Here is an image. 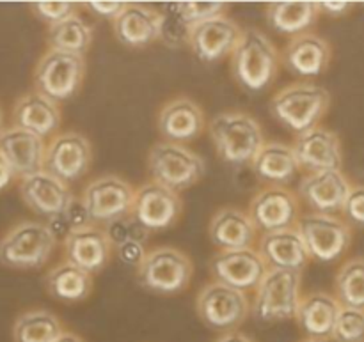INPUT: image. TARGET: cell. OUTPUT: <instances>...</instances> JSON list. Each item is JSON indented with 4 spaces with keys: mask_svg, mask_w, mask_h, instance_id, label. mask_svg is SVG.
<instances>
[{
    "mask_svg": "<svg viewBox=\"0 0 364 342\" xmlns=\"http://www.w3.org/2000/svg\"><path fill=\"white\" fill-rule=\"evenodd\" d=\"M301 342H336V341H334L333 337H329V339H308V337H306V339Z\"/></svg>",
    "mask_w": 364,
    "mask_h": 342,
    "instance_id": "cell-48",
    "label": "cell"
},
{
    "mask_svg": "<svg viewBox=\"0 0 364 342\" xmlns=\"http://www.w3.org/2000/svg\"><path fill=\"white\" fill-rule=\"evenodd\" d=\"M14 181V174L13 170H11V167L7 165L6 158H4L2 155H0V192L6 190L7 187H9L11 183Z\"/></svg>",
    "mask_w": 364,
    "mask_h": 342,
    "instance_id": "cell-45",
    "label": "cell"
},
{
    "mask_svg": "<svg viewBox=\"0 0 364 342\" xmlns=\"http://www.w3.org/2000/svg\"><path fill=\"white\" fill-rule=\"evenodd\" d=\"M13 126L39 135L41 138L55 133L60 126L59 103L38 91L27 92L14 105Z\"/></svg>",
    "mask_w": 364,
    "mask_h": 342,
    "instance_id": "cell-27",
    "label": "cell"
},
{
    "mask_svg": "<svg viewBox=\"0 0 364 342\" xmlns=\"http://www.w3.org/2000/svg\"><path fill=\"white\" fill-rule=\"evenodd\" d=\"M45 284L50 297L64 304H75V302L85 300L91 294L92 275L64 261L50 270Z\"/></svg>",
    "mask_w": 364,
    "mask_h": 342,
    "instance_id": "cell-31",
    "label": "cell"
},
{
    "mask_svg": "<svg viewBox=\"0 0 364 342\" xmlns=\"http://www.w3.org/2000/svg\"><path fill=\"white\" fill-rule=\"evenodd\" d=\"M156 124L166 142L185 144L198 138L205 130V114L194 99L180 96L162 106Z\"/></svg>",
    "mask_w": 364,
    "mask_h": 342,
    "instance_id": "cell-23",
    "label": "cell"
},
{
    "mask_svg": "<svg viewBox=\"0 0 364 342\" xmlns=\"http://www.w3.org/2000/svg\"><path fill=\"white\" fill-rule=\"evenodd\" d=\"M336 300L341 307H350L364 311V259H348L338 270L336 280Z\"/></svg>",
    "mask_w": 364,
    "mask_h": 342,
    "instance_id": "cell-34",
    "label": "cell"
},
{
    "mask_svg": "<svg viewBox=\"0 0 364 342\" xmlns=\"http://www.w3.org/2000/svg\"><path fill=\"white\" fill-rule=\"evenodd\" d=\"M0 155L6 158L14 177L23 180L45 170L46 142L21 128H4L0 131Z\"/></svg>",
    "mask_w": 364,
    "mask_h": 342,
    "instance_id": "cell-19",
    "label": "cell"
},
{
    "mask_svg": "<svg viewBox=\"0 0 364 342\" xmlns=\"http://www.w3.org/2000/svg\"><path fill=\"white\" fill-rule=\"evenodd\" d=\"M114 250L117 252V258L123 265L130 266V268H139L142 263V259L146 258L148 250H146V245L141 243H124L116 247Z\"/></svg>",
    "mask_w": 364,
    "mask_h": 342,
    "instance_id": "cell-42",
    "label": "cell"
},
{
    "mask_svg": "<svg viewBox=\"0 0 364 342\" xmlns=\"http://www.w3.org/2000/svg\"><path fill=\"white\" fill-rule=\"evenodd\" d=\"M341 213L347 216L348 222L364 227V184H352Z\"/></svg>",
    "mask_w": 364,
    "mask_h": 342,
    "instance_id": "cell-41",
    "label": "cell"
},
{
    "mask_svg": "<svg viewBox=\"0 0 364 342\" xmlns=\"http://www.w3.org/2000/svg\"><path fill=\"white\" fill-rule=\"evenodd\" d=\"M160 13V35L167 46L180 48L181 45H188L192 34V25L183 16L180 9V2H171L162 7Z\"/></svg>",
    "mask_w": 364,
    "mask_h": 342,
    "instance_id": "cell-35",
    "label": "cell"
},
{
    "mask_svg": "<svg viewBox=\"0 0 364 342\" xmlns=\"http://www.w3.org/2000/svg\"><path fill=\"white\" fill-rule=\"evenodd\" d=\"M196 309L208 329L217 332H233L251 312V302L247 293L212 282L203 287L196 300Z\"/></svg>",
    "mask_w": 364,
    "mask_h": 342,
    "instance_id": "cell-10",
    "label": "cell"
},
{
    "mask_svg": "<svg viewBox=\"0 0 364 342\" xmlns=\"http://www.w3.org/2000/svg\"><path fill=\"white\" fill-rule=\"evenodd\" d=\"M316 4H318V11H322V13L326 14H331V16H341V14L350 11L352 6H354L352 2H316Z\"/></svg>",
    "mask_w": 364,
    "mask_h": 342,
    "instance_id": "cell-44",
    "label": "cell"
},
{
    "mask_svg": "<svg viewBox=\"0 0 364 342\" xmlns=\"http://www.w3.org/2000/svg\"><path fill=\"white\" fill-rule=\"evenodd\" d=\"M89 224H92V222H91V219H89V215H87V211H85L82 201L80 199H73V202L68 206L66 211L60 213L59 216H53V219H50L48 222H46V226L50 227V231H52V233L55 234L57 240H59L60 236L66 238L70 233L80 229V227L89 226Z\"/></svg>",
    "mask_w": 364,
    "mask_h": 342,
    "instance_id": "cell-37",
    "label": "cell"
},
{
    "mask_svg": "<svg viewBox=\"0 0 364 342\" xmlns=\"http://www.w3.org/2000/svg\"><path fill=\"white\" fill-rule=\"evenodd\" d=\"M91 43L92 27L78 14H71L66 20L50 25L48 28V45L53 50L84 57Z\"/></svg>",
    "mask_w": 364,
    "mask_h": 342,
    "instance_id": "cell-32",
    "label": "cell"
},
{
    "mask_svg": "<svg viewBox=\"0 0 364 342\" xmlns=\"http://www.w3.org/2000/svg\"><path fill=\"white\" fill-rule=\"evenodd\" d=\"M291 149H294L299 169H304L308 174L341 170V165H343V149H341L340 137L327 128L316 126L297 135Z\"/></svg>",
    "mask_w": 364,
    "mask_h": 342,
    "instance_id": "cell-16",
    "label": "cell"
},
{
    "mask_svg": "<svg viewBox=\"0 0 364 342\" xmlns=\"http://www.w3.org/2000/svg\"><path fill=\"white\" fill-rule=\"evenodd\" d=\"M55 247L57 238L46 224L25 220L0 240V265L11 270H38L46 265Z\"/></svg>",
    "mask_w": 364,
    "mask_h": 342,
    "instance_id": "cell-4",
    "label": "cell"
},
{
    "mask_svg": "<svg viewBox=\"0 0 364 342\" xmlns=\"http://www.w3.org/2000/svg\"><path fill=\"white\" fill-rule=\"evenodd\" d=\"M233 77L238 84L251 92L269 87L277 75L279 53L274 43L263 32L247 28L242 32L237 48L231 53Z\"/></svg>",
    "mask_w": 364,
    "mask_h": 342,
    "instance_id": "cell-3",
    "label": "cell"
},
{
    "mask_svg": "<svg viewBox=\"0 0 364 342\" xmlns=\"http://www.w3.org/2000/svg\"><path fill=\"white\" fill-rule=\"evenodd\" d=\"M341 305L336 297L316 291L301 298L295 319L308 339H329L333 337Z\"/></svg>",
    "mask_w": 364,
    "mask_h": 342,
    "instance_id": "cell-28",
    "label": "cell"
},
{
    "mask_svg": "<svg viewBox=\"0 0 364 342\" xmlns=\"http://www.w3.org/2000/svg\"><path fill=\"white\" fill-rule=\"evenodd\" d=\"M247 215L256 229L265 234L297 226L301 208L299 199L290 190L284 187H267L251 199Z\"/></svg>",
    "mask_w": 364,
    "mask_h": 342,
    "instance_id": "cell-13",
    "label": "cell"
},
{
    "mask_svg": "<svg viewBox=\"0 0 364 342\" xmlns=\"http://www.w3.org/2000/svg\"><path fill=\"white\" fill-rule=\"evenodd\" d=\"M91 162V142L78 131H64L46 144L45 170L66 184L85 176Z\"/></svg>",
    "mask_w": 364,
    "mask_h": 342,
    "instance_id": "cell-12",
    "label": "cell"
},
{
    "mask_svg": "<svg viewBox=\"0 0 364 342\" xmlns=\"http://www.w3.org/2000/svg\"><path fill=\"white\" fill-rule=\"evenodd\" d=\"M302 273L288 270H269L256 287L252 316L262 323L295 319L301 304Z\"/></svg>",
    "mask_w": 364,
    "mask_h": 342,
    "instance_id": "cell-5",
    "label": "cell"
},
{
    "mask_svg": "<svg viewBox=\"0 0 364 342\" xmlns=\"http://www.w3.org/2000/svg\"><path fill=\"white\" fill-rule=\"evenodd\" d=\"M112 243L103 227L89 224L64 238L66 261L87 272L89 275L100 273L112 255Z\"/></svg>",
    "mask_w": 364,
    "mask_h": 342,
    "instance_id": "cell-20",
    "label": "cell"
},
{
    "mask_svg": "<svg viewBox=\"0 0 364 342\" xmlns=\"http://www.w3.org/2000/svg\"><path fill=\"white\" fill-rule=\"evenodd\" d=\"M309 258L320 263H334L343 258L352 243V229L338 215L308 213L297 222Z\"/></svg>",
    "mask_w": 364,
    "mask_h": 342,
    "instance_id": "cell-9",
    "label": "cell"
},
{
    "mask_svg": "<svg viewBox=\"0 0 364 342\" xmlns=\"http://www.w3.org/2000/svg\"><path fill=\"white\" fill-rule=\"evenodd\" d=\"M316 2H272L267 7V21L270 28L284 35H299L308 32L318 20Z\"/></svg>",
    "mask_w": 364,
    "mask_h": 342,
    "instance_id": "cell-30",
    "label": "cell"
},
{
    "mask_svg": "<svg viewBox=\"0 0 364 342\" xmlns=\"http://www.w3.org/2000/svg\"><path fill=\"white\" fill-rule=\"evenodd\" d=\"M180 9L183 16L187 18L188 23L194 25L201 23V21L210 20L219 14H226L228 4L226 2H180Z\"/></svg>",
    "mask_w": 364,
    "mask_h": 342,
    "instance_id": "cell-39",
    "label": "cell"
},
{
    "mask_svg": "<svg viewBox=\"0 0 364 342\" xmlns=\"http://www.w3.org/2000/svg\"><path fill=\"white\" fill-rule=\"evenodd\" d=\"M103 231L109 236L112 247H119L124 243H141L146 245L149 240V231L142 226L141 222H137L134 215H124L121 219L112 220V222L105 224Z\"/></svg>",
    "mask_w": 364,
    "mask_h": 342,
    "instance_id": "cell-36",
    "label": "cell"
},
{
    "mask_svg": "<svg viewBox=\"0 0 364 342\" xmlns=\"http://www.w3.org/2000/svg\"><path fill=\"white\" fill-rule=\"evenodd\" d=\"M331 105L327 89L309 82L283 87L270 99V112L291 133L301 135L318 126Z\"/></svg>",
    "mask_w": 364,
    "mask_h": 342,
    "instance_id": "cell-1",
    "label": "cell"
},
{
    "mask_svg": "<svg viewBox=\"0 0 364 342\" xmlns=\"http://www.w3.org/2000/svg\"><path fill=\"white\" fill-rule=\"evenodd\" d=\"M194 266L187 254L173 247L153 248L137 268V280L156 294H178L187 289Z\"/></svg>",
    "mask_w": 364,
    "mask_h": 342,
    "instance_id": "cell-8",
    "label": "cell"
},
{
    "mask_svg": "<svg viewBox=\"0 0 364 342\" xmlns=\"http://www.w3.org/2000/svg\"><path fill=\"white\" fill-rule=\"evenodd\" d=\"M333 339L336 342H364V311L341 307L334 323Z\"/></svg>",
    "mask_w": 364,
    "mask_h": 342,
    "instance_id": "cell-38",
    "label": "cell"
},
{
    "mask_svg": "<svg viewBox=\"0 0 364 342\" xmlns=\"http://www.w3.org/2000/svg\"><path fill=\"white\" fill-rule=\"evenodd\" d=\"M258 252L269 270H288V272L302 273V270L311 261L297 227L262 234Z\"/></svg>",
    "mask_w": 364,
    "mask_h": 342,
    "instance_id": "cell-22",
    "label": "cell"
},
{
    "mask_svg": "<svg viewBox=\"0 0 364 342\" xmlns=\"http://www.w3.org/2000/svg\"><path fill=\"white\" fill-rule=\"evenodd\" d=\"M4 130V117H2V112H0V131Z\"/></svg>",
    "mask_w": 364,
    "mask_h": 342,
    "instance_id": "cell-49",
    "label": "cell"
},
{
    "mask_svg": "<svg viewBox=\"0 0 364 342\" xmlns=\"http://www.w3.org/2000/svg\"><path fill=\"white\" fill-rule=\"evenodd\" d=\"M85 59L75 53L50 48L34 70V87L55 103L73 98L84 84Z\"/></svg>",
    "mask_w": 364,
    "mask_h": 342,
    "instance_id": "cell-7",
    "label": "cell"
},
{
    "mask_svg": "<svg viewBox=\"0 0 364 342\" xmlns=\"http://www.w3.org/2000/svg\"><path fill=\"white\" fill-rule=\"evenodd\" d=\"M240 25L226 14H219L210 20L194 25L191 34L192 52L203 62H217L231 55L242 38Z\"/></svg>",
    "mask_w": 364,
    "mask_h": 342,
    "instance_id": "cell-18",
    "label": "cell"
},
{
    "mask_svg": "<svg viewBox=\"0 0 364 342\" xmlns=\"http://www.w3.org/2000/svg\"><path fill=\"white\" fill-rule=\"evenodd\" d=\"M208 133L220 160L231 165L252 163L265 144L262 126L245 112L219 114L210 123Z\"/></svg>",
    "mask_w": 364,
    "mask_h": 342,
    "instance_id": "cell-2",
    "label": "cell"
},
{
    "mask_svg": "<svg viewBox=\"0 0 364 342\" xmlns=\"http://www.w3.org/2000/svg\"><path fill=\"white\" fill-rule=\"evenodd\" d=\"M135 190L119 176H102L92 180L82 194V204L91 222L109 224L112 220L130 215L134 208Z\"/></svg>",
    "mask_w": 364,
    "mask_h": 342,
    "instance_id": "cell-11",
    "label": "cell"
},
{
    "mask_svg": "<svg viewBox=\"0 0 364 342\" xmlns=\"http://www.w3.org/2000/svg\"><path fill=\"white\" fill-rule=\"evenodd\" d=\"M181 211H183V202L178 192L169 190L155 181L144 183L139 190H135L132 215L149 233L164 231L176 224Z\"/></svg>",
    "mask_w": 364,
    "mask_h": 342,
    "instance_id": "cell-15",
    "label": "cell"
},
{
    "mask_svg": "<svg viewBox=\"0 0 364 342\" xmlns=\"http://www.w3.org/2000/svg\"><path fill=\"white\" fill-rule=\"evenodd\" d=\"M215 342H255L251 339V337H247L245 333L242 332H237V330H233V332H226L223 337H219Z\"/></svg>",
    "mask_w": 364,
    "mask_h": 342,
    "instance_id": "cell-46",
    "label": "cell"
},
{
    "mask_svg": "<svg viewBox=\"0 0 364 342\" xmlns=\"http://www.w3.org/2000/svg\"><path fill=\"white\" fill-rule=\"evenodd\" d=\"M124 6L127 2H87V7L96 16L109 18V20H114L124 9Z\"/></svg>",
    "mask_w": 364,
    "mask_h": 342,
    "instance_id": "cell-43",
    "label": "cell"
},
{
    "mask_svg": "<svg viewBox=\"0 0 364 342\" xmlns=\"http://www.w3.org/2000/svg\"><path fill=\"white\" fill-rule=\"evenodd\" d=\"M331 46L320 35L304 32L290 39L283 52V62L294 75L304 78L320 77L329 67Z\"/></svg>",
    "mask_w": 364,
    "mask_h": 342,
    "instance_id": "cell-25",
    "label": "cell"
},
{
    "mask_svg": "<svg viewBox=\"0 0 364 342\" xmlns=\"http://www.w3.org/2000/svg\"><path fill=\"white\" fill-rule=\"evenodd\" d=\"M114 35L128 48H144L160 35V13L144 4H127L112 20Z\"/></svg>",
    "mask_w": 364,
    "mask_h": 342,
    "instance_id": "cell-24",
    "label": "cell"
},
{
    "mask_svg": "<svg viewBox=\"0 0 364 342\" xmlns=\"http://www.w3.org/2000/svg\"><path fill=\"white\" fill-rule=\"evenodd\" d=\"M251 165L256 177L269 187H284L291 183L301 170L291 145L283 142H265Z\"/></svg>",
    "mask_w": 364,
    "mask_h": 342,
    "instance_id": "cell-29",
    "label": "cell"
},
{
    "mask_svg": "<svg viewBox=\"0 0 364 342\" xmlns=\"http://www.w3.org/2000/svg\"><path fill=\"white\" fill-rule=\"evenodd\" d=\"M20 195L27 208L48 220L66 211L75 199L70 187L46 170L23 177L20 181Z\"/></svg>",
    "mask_w": 364,
    "mask_h": 342,
    "instance_id": "cell-21",
    "label": "cell"
},
{
    "mask_svg": "<svg viewBox=\"0 0 364 342\" xmlns=\"http://www.w3.org/2000/svg\"><path fill=\"white\" fill-rule=\"evenodd\" d=\"M352 183L341 170L306 174L299 183V195L313 213L338 215L343 211Z\"/></svg>",
    "mask_w": 364,
    "mask_h": 342,
    "instance_id": "cell-17",
    "label": "cell"
},
{
    "mask_svg": "<svg viewBox=\"0 0 364 342\" xmlns=\"http://www.w3.org/2000/svg\"><path fill=\"white\" fill-rule=\"evenodd\" d=\"M64 332L63 323L45 309L23 312L13 325L14 342H53Z\"/></svg>",
    "mask_w": 364,
    "mask_h": 342,
    "instance_id": "cell-33",
    "label": "cell"
},
{
    "mask_svg": "<svg viewBox=\"0 0 364 342\" xmlns=\"http://www.w3.org/2000/svg\"><path fill=\"white\" fill-rule=\"evenodd\" d=\"M267 272L269 268L265 261L255 248L220 250L210 259V273L215 282L244 291V293L256 289Z\"/></svg>",
    "mask_w": 364,
    "mask_h": 342,
    "instance_id": "cell-14",
    "label": "cell"
},
{
    "mask_svg": "<svg viewBox=\"0 0 364 342\" xmlns=\"http://www.w3.org/2000/svg\"><path fill=\"white\" fill-rule=\"evenodd\" d=\"M53 342H84V339H82V337H78L77 333L66 332V330H64V332L60 333V336L57 337Z\"/></svg>",
    "mask_w": 364,
    "mask_h": 342,
    "instance_id": "cell-47",
    "label": "cell"
},
{
    "mask_svg": "<svg viewBox=\"0 0 364 342\" xmlns=\"http://www.w3.org/2000/svg\"><path fill=\"white\" fill-rule=\"evenodd\" d=\"M210 240L220 250L252 248L258 240V229L247 211L237 208H223L212 216L208 227Z\"/></svg>",
    "mask_w": 364,
    "mask_h": 342,
    "instance_id": "cell-26",
    "label": "cell"
},
{
    "mask_svg": "<svg viewBox=\"0 0 364 342\" xmlns=\"http://www.w3.org/2000/svg\"><path fill=\"white\" fill-rule=\"evenodd\" d=\"M31 7L36 16L41 18L48 25L66 20L71 14H77L78 9L75 2H34Z\"/></svg>",
    "mask_w": 364,
    "mask_h": 342,
    "instance_id": "cell-40",
    "label": "cell"
},
{
    "mask_svg": "<svg viewBox=\"0 0 364 342\" xmlns=\"http://www.w3.org/2000/svg\"><path fill=\"white\" fill-rule=\"evenodd\" d=\"M148 169L151 181L173 192H183L194 187L206 172L201 156L183 144L166 140L149 149Z\"/></svg>",
    "mask_w": 364,
    "mask_h": 342,
    "instance_id": "cell-6",
    "label": "cell"
}]
</instances>
